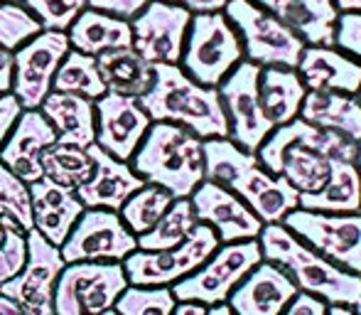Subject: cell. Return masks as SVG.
I'll use <instances>...</instances> for the list:
<instances>
[{
  "instance_id": "obj_1",
  "label": "cell",
  "mask_w": 361,
  "mask_h": 315,
  "mask_svg": "<svg viewBox=\"0 0 361 315\" xmlns=\"http://www.w3.org/2000/svg\"><path fill=\"white\" fill-rule=\"evenodd\" d=\"M357 141L302 119H293L290 124L273 129L256 155L271 175L283 177L300 195H305L317 192L327 182L329 158L357 162Z\"/></svg>"
},
{
  "instance_id": "obj_2",
  "label": "cell",
  "mask_w": 361,
  "mask_h": 315,
  "mask_svg": "<svg viewBox=\"0 0 361 315\" xmlns=\"http://www.w3.org/2000/svg\"><path fill=\"white\" fill-rule=\"evenodd\" d=\"M204 180L226 187L243 200L263 225H278L290 210L298 207L300 192L283 177L271 175L256 153L241 150L231 138H207Z\"/></svg>"
},
{
  "instance_id": "obj_3",
  "label": "cell",
  "mask_w": 361,
  "mask_h": 315,
  "mask_svg": "<svg viewBox=\"0 0 361 315\" xmlns=\"http://www.w3.org/2000/svg\"><path fill=\"white\" fill-rule=\"evenodd\" d=\"M258 242L263 261L281 266L293 278L298 291L310 293L327 306H344L361 315V276L319 256L281 222L263 227Z\"/></svg>"
},
{
  "instance_id": "obj_4",
  "label": "cell",
  "mask_w": 361,
  "mask_h": 315,
  "mask_svg": "<svg viewBox=\"0 0 361 315\" xmlns=\"http://www.w3.org/2000/svg\"><path fill=\"white\" fill-rule=\"evenodd\" d=\"M152 74L150 91L138 99L150 121L177 124L202 141L228 138V119L216 86L187 77L180 64H152Z\"/></svg>"
},
{
  "instance_id": "obj_5",
  "label": "cell",
  "mask_w": 361,
  "mask_h": 315,
  "mask_svg": "<svg viewBox=\"0 0 361 315\" xmlns=\"http://www.w3.org/2000/svg\"><path fill=\"white\" fill-rule=\"evenodd\" d=\"M204 141L192 131L167 121H152L130 167L150 185L170 192L175 200L190 197L204 180Z\"/></svg>"
},
{
  "instance_id": "obj_6",
  "label": "cell",
  "mask_w": 361,
  "mask_h": 315,
  "mask_svg": "<svg viewBox=\"0 0 361 315\" xmlns=\"http://www.w3.org/2000/svg\"><path fill=\"white\" fill-rule=\"evenodd\" d=\"M241 59V37L224 10L192 15L180 57V67L187 77L204 86H219Z\"/></svg>"
},
{
  "instance_id": "obj_7",
  "label": "cell",
  "mask_w": 361,
  "mask_h": 315,
  "mask_svg": "<svg viewBox=\"0 0 361 315\" xmlns=\"http://www.w3.org/2000/svg\"><path fill=\"white\" fill-rule=\"evenodd\" d=\"M224 15L236 28L241 37L243 57L261 67H290L295 69L305 42L286 23L273 18L253 0H226Z\"/></svg>"
},
{
  "instance_id": "obj_8",
  "label": "cell",
  "mask_w": 361,
  "mask_h": 315,
  "mask_svg": "<svg viewBox=\"0 0 361 315\" xmlns=\"http://www.w3.org/2000/svg\"><path fill=\"white\" fill-rule=\"evenodd\" d=\"M128 288L121 261L64 263L54 286L52 315H101Z\"/></svg>"
},
{
  "instance_id": "obj_9",
  "label": "cell",
  "mask_w": 361,
  "mask_h": 315,
  "mask_svg": "<svg viewBox=\"0 0 361 315\" xmlns=\"http://www.w3.org/2000/svg\"><path fill=\"white\" fill-rule=\"evenodd\" d=\"M263 261L261 242L246 239V242H231L219 246L195 273L182 281L172 283L170 291L177 303H202V306H216L226 303L231 291Z\"/></svg>"
},
{
  "instance_id": "obj_10",
  "label": "cell",
  "mask_w": 361,
  "mask_h": 315,
  "mask_svg": "<svg viewBox=\"0 0 361 315\" xmlns=\"http://www.w3.org/2000/svg\"><path fill=\"white\" fill-rule=\"evenodd\" d=\"M219 237L209 225H197L182 244L165 251H140L123 258V271L130 286H172L195 273L219 249Z\"/></svg>"
},
{
  "instance_id": "obj_11",
  "label": "cell",
  "mask_w": 361,
  "mask_h": 315,
  "mask_svg": "<svg viewBox=\"0 0 361 315\" xmlns=\"http://www.w3.org/2000/svg\"><path fill=\"white\" fill-rule=\"evenodd\" d=\"M281 225L319 256L361 276V212L327 215L295 207L283 217Z\"/></svg>"
},
{
  "instance_id": "obj_12",
  "label": "cell",
  "mask_w": 361,
  "mask_h": 315,
  "mask_svg": "<svg viewBox=\"0 0 361 315\" xmlns=\"http://www.w3.org/2000/svg\"><path fill=\"white\" fill-rule=\"evenodd\" d=\"M258 74L261 64L241 59L216 86L224 114L228 119V138L246 153H258L261 143L276 129L266 119L258 99Z\"/></svg>"
},
{
  "instance_id": "obj_13",
  "label": "cell",
  "mask_w": 361,
  "mask_h": 315,
  "mask_svg": "<svg viewBox=\"0 0 361 315\" xmlns=\"http://www.w3.org/2000/svg\"><path fill=\"white\" fill-rule=\"evenodd\" d=\"M67 32L39 30L13 52V94L23 109H39L52 91V81L69 52Z\"/></svg>"
},
{
  "instance_id": "obj_14",
  "label": "cell",
  "mask_w": 361,
  "mask_h": 315,
  "mask_svg": "<svg viewBox=\"0 0 361 315\" xmlns=\"http://www.w3.org/2000/svg\"><path fill=\"white\" fill-rule=\"evenodd\" d=\"M64 268L59 246L39 232H27V258L18 276L0 283V293L23 308L25 315H52V298L57 278Z\"/></svg>"
},
{
  "instance_id": "obj_15",
  "label": "cell",
  "mask_w": 361,
  "mask_h": 315,
  "mask_svg": "<svg viewBox=\"0 0 361 315\" xmlns=\"http://www.w3.org/2000/svg\"><path fill=\"white\" fill-rule=\"evenodd\" d=\"M138 249V239L121 222L118 212L84 210L69 237L59 246L64 263L74 261H123Z\"/></svg>"
},
{
  "instance_id": "obj_16",
  "label": "cell",
  "mask_w": 361,
  "mask_h": 315,
  "mask_svg": "<svg viewBox=\"0 0 361 315\" xmlns=\"http://www.w3.org/2000/svg\"><path fill=\"white\" fill-rule=\"evenodd\" d=\"M190 23V10L165 0H150L130 20V47L150 64H180Z\"/></svg>"
},
{
  "instance_id": "obj_17",
  "label": "cell",
  "mask_w": 361,
  "mask_h": 315,
  "mask_svg": "<svg viewBox=\"0 0 361 315\" xmlns=\"http://www.w3.org/2000/svg\"><path fill=\"white\" fill-rule=\"evenodd\" d=\"M96 109V141L101 150L118 160L130 162V158L138 150L140 141L145 138L150 129V116L140 106L138 99L118 96L106 91L101 99L94 101Z\"/></svg>"
},
{
  "instance_id": "obj_18",
  "label": "cell",
  "mask_w": 361,
  "mask_h": 315,
  "mask_svg": "<svg viewBox=\"0 0 361 315\" xmlns=\"http://www.w3.org/2000/svg\"><path fill=\"white\" fill-rule=\"evenodd\" d=\"M190 202L197 222L209 225L224 244L258 239L263 230V222L253 215L246 202L212 180H202L190 195Z\"/></svg>"
},
{
  "instance_id": "obj_19",
  "label": "cell",
  "mask_w": 361,
  "mask_h": 315,
  "mask_svg": "<svg viewBox=\"0 0 361 315\" xmlns=\"http://www.w3.org/2000/svg\"><path fill=\"white\" fill-rule=\"evenodd\" d=\"M57 143L52 124L42 116L39 109H23L20 119L15 121L13 131L0 148V160L15 172L23 182L32 185L42 172V155L49 145Z\"/></svg>"
},
{
  "instance_id": "obj_20",
  "label": "cell",
  "mask_w": 361,
  "mask_h": 315,
  "mask_svg": "<svg viewBox=\"0 0 361 315\" xmlns=\"http://www.w3.org/2000/svg\"><path fill=\"white\" fill-rule=\"evenodd\" d=\"M89 153L94 158V175L76 187V197L86 210L118 212L123 202L145 185V180L130 167V162L109 155L96 143L89 145Z\"/></svg>"
},
{
  "instance_id": "obj_21",
  "label": "cell",
  "mask_w": 361,
  "mask_h": 315,
  "mask_svg": "<svg viewBox=\"0 0 361 315\" xmlns=\"http://www.w3.org/2000/svg\"><path fill=\"white\" fill-rule=\"evenodd\" d=\"M298 286L281 266L261 261L226 298L233 315H283Z\"/></svg>"
},
{
  "instance_id": "obj_22",
  "label": "cell",
  "mask_w": 361,
  "mask_h": 315,
  "mask_svg": "<svg viewBox=\"0 0 361 315\" xmlns=\"http://www.w3.org/2000/svg\"><path fill=\"white\" fill-rule=\"evenodd\" d=\"M30 187V210H32V230L39 232L54 246H62L76 220L86 210L74 190L39 177Z\"/></svg>"
},
{
  "instance_id": "obj_23",
  "label": "cell",
  "mask_w": 361,
  "mask_h": 315,
  "mask_svg": "<svg viewBox=\"0 0 361 315\" xmlns=\"http://www.w3.org/2000/svg\"><path fill=\"white\" fill-rule=\"evenodd\" d=\"M295 69L310 91H342L357 96L361 89V62L334 47L305 44Z\"/></svg>"
},
{
  "instance_id": "obj_24",
  "label": "cell",
  "mask_w": 361,
  "mask_h": 315,
  "mask_svg": "<svg viewBox=\"0 0 361 315\" xmlns=\"http://www.w3.org/2000/svg\"><path fill=\"white\" fill-rule=\"evenodd\" d=\"M263 10L286 23L305 44L334 47V28L339 10L332 0H253Z\"/></svg>"
},
{
  "instance_id": "obj_25",
  "label": "cell",
  "mask_w": 361,
  "mask_h": 315,
  "mask_svg": "<svg viewBox=\"0 0 361 315\" xmlns=\"http://www.w3.org/2000/svg\"><path fill=\"white\" fill-rule=\"evenodd\" d=\"M300 210L327 215H359L361 212V172L359 165L342 158H329V177L317 192L298 197Z\"/></svg>"
},
{
  "instance_id": "obj_26",
  "label": "cell",
  "mask_w": 361,
  "mask_h": 315,
  "mask_svg": "<svg viewBox=\"0 0 361 315\" xmlns=\"http://www.w3.org/2000/svg\"><path fill=\"white\" fill-rule=\"evenodd\" d=\"M44 119L52 124L57 143L89 148L96 141V109L94 101L64 91H49L39 104Z\"/></svg>"
},
{
  "instance_id": "obj_27",
  "label": "cell",
  "mask_w": 361,
  "mask_h": 315,
  "mask_svg": "<svg viewBox=\"0 0 361 315\" xmlns=\"http://www.w3.org/2000/svg\"><path fill=\"white\" fill-rule=\"evenodd\" d=\"M69 47L89 57H99L101 52L118 47H130L133 32L130 20H121L99 10L84 8L67 30Z\"/></svg>"
},
{
  "instance_id": "obj_28",
  "label": "cell",
  "mask_w": 361,
  "mask_h": 315,
  "mask_svg": "<svg viewBox=\"0 0 361 315\" xmlns=\"http://www.w3.org/2000/svg\"><path fill=\"white\" fill-rule=\"evenodd\" d=\"M298 116L307 124L337 131V133L361 143V101L354 94L307 89Z\"/></svg>"
},
{
  "instance_id": "obj_29",
  "label": "cell",
  "mask_w": 361,
  "mask_h": 315,
  "mask_svg": "<svg viewBox=\"0 0 361 315\" xmlns=\"http://www.w3.org/2000/svg\"><path fill=\"white\" fill-rule=\"evenodd\" d=\"M307 86L302 84L298 69L290 67H261L258 74V99L263 114L273 126H286L298 119Z\"/></svg>"
},
{
  "instance_id": "obj_30",
  "label": "cell",
  "mask_w": 361,
  "mask_h": 315,
  "mask_svg": "<svg viewBox=\"0 0 361 315\" xmlns=\"http://www.w3.org/2000/svg\"><path fill=\"white\" fill-rule=\"evenodd\" d=\"M96 67H99L101 81H104L109 94L130 96V99H140L150 91L152 86V64L145 62L133 47H118L101 52L96 57Z\"/></svg>"
},
{
  "instance_id": "obj_31",
  "label": "cell",
  "mask_w": 361,
  "mask_h": 315,
  "mask_svg": "<svg viewBox=\"0 0 361 315\" xmlns=\"http://www.w3.org/2000/svg\"><path fill=\"white\" fill-rule=\"evenodd\" d=\"M200 225L192 210L190 197H180L170 205V210L157 220V225L150 232L138 237V249L140 251H165L177 244H182L190 232Z\"/></svg>"
},
{
  "instance_id": "obj_32",
  "label": "cell",
  "mask_w": 361,
  "mask_h": 315,
  "mask_svg": "<svg viewBox=\"0 0 361 315\" xmlns=\"http://www.w3.org/2000/svg\"><path fill=\"white\" fill-rule=\"evenodd\" d=\"M42 172L57 185L76 190L94 175V158H91L89 148L54 143L42 155Z\"/></svg>"
},
{
  "instance_id": "obj_33",
  "label": "cell",
  "mask_w": 361,
  "mask_h": 315,
  "mask_svg": "<svg viewBox=\"0 0 361 315\" xmlns=\"http://www.w3.org/2000/svg\"><path fill=\"white\" fill-rule=\"evenodd\" d=\"M172 202H175V197L167 190L145 182L140 190H135L133 195L123 202V207L118 210V217H121V222L128 227L130 234L138 239L140 234L150 232L152 227L157 225V220L170 210Z\"/></svg>"
},
{
  "instance_id": "obj_34",
  "label": "cell",
  "mask_w": 361,
  "mask_h": 315,
  "mask_svg": "<svg viewBox=\"0 0 361 315\" xmlns=\"http://www.w3.org/2000/svg\"><path fill=\"white\" fill-rule=\"evenodd\" d=\"M52 91H64V94H76L84 99H101L106 94V86L101 81L96 57L81 54L76 49H69L67 57L62 59L57 74L52 81Z\"/></svg>"
},
{
  "instance_id": "obj_35",
  "label": "cell",
  "mask_w": 361,
  "mask_h": 315,
  "mask_svg": "<svg viewBox=\"0 0 361 315\" xmlns=\"http://www.w3.org/2000/svg\"><path fill=\"white\" fill-rule=\"evenodd\" d=\"M177 301L170 286H130L116 301L118 315H172Z\"/></svg>"
},
{
  "instance_id": "obj_36",
  "label": "cell",
  "mask_w": 361,
  "mask_h": 315,
  "mask_svg": "<svg viewBox=\"0 0 361 315\" xmlns=\"http://www.w3.org/2000/svg\"><path fill=\"white\" fill-rule=\"evenodd\" d=\"M39 30H42L39 20L23 3L0 0V47L15 52L20 44L35 37Z\"/></svg>"
},
{
  "instance_id": "obj_37",
  "label": "cell",
  "mask_w": 361,
  "mask_h": 315,
  "mask_svg": "<svg viewBox=\"0 0 361 315\" xmlns=\"http://www.w3.org/2000/svg\"><path fill=\"white\" fill-rule=\"evenodd\" d=\"M0 210L8 212L25 232L32 230V210H30V187L23 182L3 160H0Z\"/></svg>"
},
{
  "instance_id": "obj_38",
  "label": "cell",
  "mask_w": 361,
  "mask_h": 315,
  "mask_svg": "<svg viewBox=\"0 0 361 315\" xmlns=\"http://www.w3.org/2000/svg\"><path fill=\"white\" fill-rule=\"evenodd\" d=\"M35 18L39 20L42 30L67 32L76 15L86 8V0H20Z\"/></svg>"
},
{
  "instance_id": "obj_39",
  "label": "cell",
  "mask_w": 361,
  "mask_h": 315,
  "mask_svg": "<svg viewBox=\"0 0 361 315\" xmlns=\"http://www.w3.org/2000/svg\"><path fill=\"white\" fill-rule=\"evenodd\" d=\"M25 258H27V232L18 222H10L0 242V283L18 276L20 268L25 266Z\"/></svg>"
},
{
  "instance_id": "obj_40",
  "label": "cell",
  "mask_w": 361,
  "mask_h": 315,
  "mask_svg": "<svg viewBox=\"0 0 361 315\" xmlns=\"http://www.w3.org/2000/svg\"><path fill=\"white\" fill-rule=\"evenodd\" d=\"M334 47L361 62V10L339 13L334 28Z\"/></svg>"
},
{
  "instance_id": "obj_41",
  "label": "cell",
  "mask_w": 361,
  "mask_h": 315,
  "mask_svg": "<svg viewBox=\"0 0 361 315\" xmlns=\"http://www.w3.org/2000/svg\"><path fill=\"white\" fill-rule=\"evenodd\" d=\"M147 3L150 0H86V8L114 15V18L121 20H133Z\"/></svg>"
},
{
  "instance_id": "obj_42",
  "label": "cell",
  "mask_w": 361,
  "mask_h": 315,
  "mask_svg": "<svg viewBox=\"0 0 361 315\" xmlns=\"http://www.w3.org/2000/svg\"><path fill=\"white\" fill-rule=\"evenodd\" d=\"M20 114H23V106L15 99L13 91L0 94V148H3L5 138L10 136V131H13L15 121L20 119Z\"/></svg>"
},
{
  "instance_id": "obj_43",
  "label": "cell",
  "mask_w": 361,
  "mask_h": 315,
  "mask_svg": "<svg viewBox=\"0 0 361 315\" xmlns=\"http://www.w3.org/2000/svg\"><path fill=\"white\" fill-rule=\"evenodd\" d=\"M327 303L319 301V298L310 296V293L298 291V296L288 303V308L283 315H327Z\"/></svg>"
},
{
  "instance_id": "obj_44",
  "label": "cell",
  "mask_w": 361,
  "mask_h": 315,
  "mask_svg": "<svg viewBox=\"0 0 361 315\" xmlns=\"http://www.w3.org/2000/svg\"><path fill=\"white\" fill-rule=\"evenodd\" d=\"M165 3L180 5V8L190 10L192 15H200V13H221L226 0H165Z\"/></svg>"
},
{
  "instance_id": "obj_45",
  "label": "cell",
  "mask_w": 361,
  "mask_h": 315,
  "mask_svg": "<svg viewBox=\"0 0 361 315\" xmlns=\"http://www.w3.org/2000/svg\"><path fill=\"white\" fill-rule=\"evenodd\" d=\"M13 89V52L0 47V94Z\"/></svg>"
},
{
  "instance_id": "obj_46",
  "label": "cell",
  "mask_w": 361,
  "mask_h": 315,
  "mask_svg": "<svg viewBox=\"0 0 361 315\" xmlns=\"http://www.w3.org/2000/svg\"><path fill=\"white\" fill-rule=\"evenodd\" d=\"M172 315H207V306H202V303H177L175 311H172Z\"/></svg>"
},
{
  "instance_id": "obj_47",
  "label": "cell",
  "mask_w": 361,
  "mask_h": 315,
  "mask_svg": "<svg viewBox=\"0 0 361 315\" xmlns=\"http://www.w3.org/2000/svg\"><path fill=\"white\" fill-rule=\"evenodd\" d=\"M337 5L339 13H352V10H361V0H332Z\"/></svg>"
},
{
  "instance_id": "obj_48",
  "label": "cell",
  "mask_w": 361,
  "mask_h": 315,
  "mask_svg": "<svg viewBox=\"0 0 361 315\" xmlns=\"http://www.w3.org/2000/svg\"><path fill=\"white\" fill-rule=\"evenodd\" d=\"M207 315H233V311L228 308V303H216V306L207 308Z\"/></svg>"
},
{
  "instance_id": "obj_49",
  "label": "cell",
  "mask_w": 361,
  "mask_h": 315,
  "mask_svg": "<svg viewBox=\"0 0 361 315\" xmlns=\"http://www.w3.org/2000/svg\"><path fill=\"white\" fill-rule=\"evenodd\" d=\"M10 222H15V220L8 215V212H3V210H0V242H3L5 230H8V225H10Z\"/></svg>"
},
{
  "instance_id": "obj_50",
  "label": "cell",
  "mask_w": 361,
  "mask_h": 315,
  "mask_svg": "<svg viewBox=\"0 0 361 315\" xmlns=\"http://www.w3.org/2000/svg\"><path fill=\"white\" fill-rule=\"evenodd\" d=\"M327 315H357V313L349 311V308H344V306H329Z\"/></svg>"
},
{
  "instance_id": "obj_51",
  "label": "cell",
  "mask_w": 361,
  "mask_h": 315,
  "mask_svg": "<svg viewBox=\"0 0 361 315\" xmlns=\"http://www.w3.org/2000/svg\"><path fill=\"white\" fill-rule=\"evenodd\" d=\"M357 165H359V172H361V143H359V153H357Z\"/></svg>"
},
{
  "instance_id": "obj_52",
  "label": "cell",
  "mask_w": 361,
  "mask_h": 315,
  "mask_svg": "<svg viewBox=\"0 0 361 315\" xmlns=\"http://www.w3.org/2000/svg\"><path fill=\"white\" fill-rule=\"evenodd\" d=\"M101 315H118V313H116L114 308H111V311H106V313H101Z\"/></svg>"
},
{
  "instance_id": "obj_53",
  "label": "cell",
  "mask_w": 361,
  "mask_h": 315,
  "mask_svg": "<svg viewBox=\"0 0 361 315\" xmlns=\"http://www.w3.org/2000/svg\"><path fill=\"white\" fill-rule=\"evenodd\" d=\"M10 3H20V0H10Z\"/></svg>"
},
{
  "instance_id": "obj_54",
  "label": "cell",
  "mask_w": 361,
  "mask_h": 315,
  "mask_svg": "<svg viewBox=\"0 0 361 315\" xmlns=\"http://www.w3.org/2000/svg\"><path fill=\"white\" fill-rule=\"evenodd\" d=\"M359 101H361V89H359Z\"/></svg>"
}]
</instances>
